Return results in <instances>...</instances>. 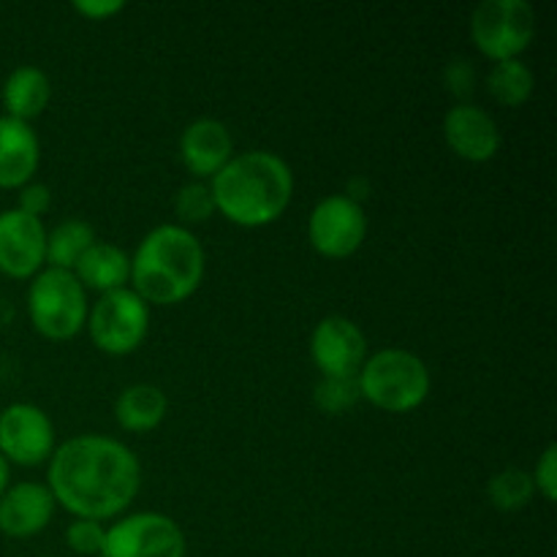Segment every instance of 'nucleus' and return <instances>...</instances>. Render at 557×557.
Returning <instances> with one entry per match:
<instances>
[{"mask_svg":"<svg viewBox=\"0 0 557 557\" xmlns=\"http://www.w3.org/2000/svg\"><path fill=\"white\" fill-rule=\"evenodd\" d=\"M47 267V226L16 207L0 212V275L33 281Z\"/></svg>","mask_w":557,"mask_h":557,"instance_id":"nucleus-12","label":"nucleus"},{"mask_svg":"<svg viewBox=\"0 0 557 557\" xmlns=\"http://www.w3.org/2000/svg\"><path fill=\"white\" fill-rule=\"evenodd\" d=\"M174 215H177L180 226L185 228L210 221V218L215 215V201H212L210 183H201V180L185 183L183 188L174 194Z\"/></svg>","mask_w":557,"mask_h":557,"instance_id":"nucleus-23","label":"nucleus"},{"mask_svg":"<svg viewBox=\"0 0 557 557\" xmlns=\"http://www.w3.org/2000/svg\"><path fill=\"white\" fill-rule=\"evenodd\" d=\"M368 237V212L346 194H330L310 210L308 243L324 259H351Z\"/></svg>","mask_w":557,"mask_h":557,"instance_id":"nucleus-9","label":"nucleus"},{"mask_svg":"<svg viewBox=\"0 0 557 557\" xmlns=\"http://www.w3.org/2000/svg\"><path fill=\"white\" fill-rule=\"evenodd\" d=\"M27 319L47 341H74L87 324V292L74 272L44 267L27 286Z\"/></svg>","mask_w":557,"mask_h":557,"instance_id":"nucleus-5","label":"nucleus"},{"mask_svg":"<svg viewBox=\"0 0 557 557\" xmlns=\"http://www.w3.org/2000/svg\"><path fill=\"white\" fill-rule=\"evenodd\" d=\"M536 38V9L528 0H484L471 14V41L493 63L522 58Z\"/></svg>","mask_w":557,"mask_h":557,"instance_id":"nucleus-7","label":"nucleus"},{"mask_svg":"<svg viewBox=\"0 0 557 557\" xmlns=\"http://www.w3.org/2000/svg\"><path fill=\"white\" fill-rule=\"evenodd\" d=\"M188 542L177 522L161 511L117 517L107 528L101 557H185Z\"/></svg>","mask_w":557,"mask_h":557,"instance_id":"nucleus-8","label":"nucleus"},{"mask_svg":"<svg viewBox=\"0 0 557 557\" xmlns=\"http://www.w3.org/2000/svg\"><path fill=\"white\" fill-rule=\"evenodd\" d=\"M531 479H533V487H536V493L542 495L547 504H555L557 500V446L555 444H549L547 449L542 451V457H539Z\"/></svg>","mask_w":557,"mask_h":557,"instance_id":"nucleus-27","label":"nucleus"},{"mask_svg":"<svg viewBox=\"0 0 557 557\" xmlns=\"http://www.w3.org/2000/svg\"><path fill=\"white\" fill-rule=\"evenodd\" d=\"M103 542H107V528L103 522L96 520H74L65 528V544L71 553L96 557L103 553Z\"/></svg>","mask_w":557,"mask_h":557,"instance_id":"nucleus-25","label":"nucleus"},{"mask_svg":"<svg viewBox=\"0 0 557 557\" xmlns=\"http://www.w3.org/2000/svg\"><path fill=\"white\" fill-rule=\"evenodd\" d=\"M536 495L531 473L522 468H504L487 482V498L498 511H520Z\"/></svg>","mask_w":557,"mask_h":557,"instance_id":"nucleus-22","label":"nucleus"},{"mask_svg":"<svg viewBox=\"0 0 557 557\" xmlns=\"http://www.w3.org/2000/svg\"><path fill=\"white\" fill-rule=\"evenodd\" d=\"M215 212L243 228H264L288 210L294 172L270 150L234 152L232 161L210 180Z\"/></svg>","mask_w":557,"mask_h":557,"instance_id":"nucleus-2","label":"nucleus"},{"mask_svg":"<svg viewBox=\"0 0 557 557\" xmlns=\"http://www.w3.org/2000/svg\"><path fill=\"white\" fill-rule=\"evenodd\" d=\"M41 163V141L30 123L0 114V190H20Z\"/></svg>","mask_w":557,"mask_h":557,"instance_id":"nucleus-16","label":"nucleus"},{"mask_svg":"<svg viewBox=\"0 0 557 557\" xmlns=\"http://www.w3.org/2000/svg\"><path fill=\"white\" fill-rule=\"evenodd\" d=\"M359 397L384 413H411L428 403L433 375L419 354L381 348L364 359L357 373Z\"/></svg>","mask_w":557,"mask_h":557,"instance_id":"nucleus-4","label":"nucleus"},{"mask_svg":"<svg viewBox=\"0 0 557 557\" xmlns=\"http://www.w3.org/2000/svg\"><path fill=\"white\" fill-rule=\"evenodd\" d=\"M71 272H74V277L82 283L85 292H96L101 297V294L128 286L131 256L120 245L96 239Z\"/></svg>","mask_w":557,"mask_h":557,"instance_id":"nucleus-17","label":"nucleus"},{"mask_svg":"<svg viewBox=\"0 0 557 557\" xmlns=\"http://www.w3.org/2000/svg\"><path fill=\"white\" fill-rule=\"evenodd\" d=\"M54 446V422L44 408L33 403H11L0 411V455L9 466H44L52 457Z\"/></svg>","mask_w":557,"mask_h":557,"instance_id":"nucleus-10","label":"nucleus"},{"mask_svg":"<svg viewBox=\"0 0 557 557\" xmlns=\"http://www.w3.org/2000/svg\"><path fill=\"white\" fill-rule=\"evenodd\" d=\"M444 139L457 158L468 163H487L500 150V128L493 114L479 103H455L444 114Z\"/></svg>","mask_w":557,"mask_h":557,"instance_id":"nucleus-13","label":"nucleus"},{"mask_svg":"<svg viewBox=\"0 0 557 557\" xmlns=\"http://www.w3.org/2000/svg\"><path fill=\"white\" fill-rule=\"evenodd\" d=\"M85 330L101 354L128 357L139 351L150 335V305L131 286L101 294L87 310Z\"/></svg>","mask_w":557,"mask_h":557,"instance_id":"nucleus-6","label":"nucleus"},{"mask_svg":"<svg viewBox=\"0 0 557 557\" xmlns=\"http://www.w3.org/2000/svg\"><path fill=\"white\" fill-rule=\"evenodd\" d=\"M52 207V190L49 185L38 183V180H30L27 185H22L20 196H16V210H22L25 215L44 218Z\"/></svg>","mask_w":557,"mask_h":557,"instance_id":"nucleus-28","label":"nucleus"},{"mask_svg":"<svg viewBox=\"0 0 557 557\" xmlns=\"http://www.w3.org/2000/svg\"><path fill=\"white\" fill-rule=\"evenodd\" d=\"M54 504L52 493L41 482L9 484L0 495V533L9 539H33L47 531L52 522Z\"/></svg>","mask_w":557,"mask_h":557,"instance_id":"nucleus-15","label":"nucleus"},{"mask_svg":"<svg viewBox=\"0 0 557 557\" xmlns=\"http://www.w3.org/2000/svg\"><path fill=\"white\" fill-rule=\"evenodd\" d=\"M0 101H3L5 117L22 120V123H33L36 117H41L44 109L52 101V82H49L47 71H41L38 65H16L5 76Z\"/></svg>","mask_w":557,"mask_h":557,"instance_id":"nucleus-18","label":"nucleus"},{"mask_svg":"<svg viewBox=\"0 0 557 557\" xmlns=\"http://www.w3.org/2000/svg\"><path fill=\"white\" fill-rule=\"evenodd\" d=\"M359 397L357 379H326L321 375L319 384L313 386V403L321 413L326 417H343V413L351 411Z\"/></svg>","mask_w":557,"mask_h":557,"instance_id":"nucleus-24","label":"nucleus"},{"mask_svg":"<svg viewBox=\"0 0 557 557\" xmlns=\"http://www.w3.org/2000/svg\"><path fill=\"white\" fill-rule=\"evenodd\" d=\"M346 196H348V199L357 201V205H362V201L368 199V196H370V180H364V177H354L351 183H348Z\"/></svg>","mask_w":557,"mask_h":557,"instance_id":"nucleus-30","label":"nucleus"},{"mask_svg":"<svg viewBox=\"0 0 557 557\" xmlns=\"http://www.w3.org/2000/svg\"><path fill=\"white\" fill-rule=\"evenodd\" d=\"M310 359L326 379H357L370 357L368 337L357 321L346 315H326L310 332Z\"/></svg>","mask_w":557,"mask_h":557,"instance_id":"nucleus-11","label":"nucleus"},{"mask_svg":"<svg viewBox=\"0 0 557 557\" xmlns=\"http://www.w3.org/2000/svg\"><path fill=\"white\" fill-rule=\"evenodd\" d=\"M169 413V397L156 384H131L114 400V422L125 433L145 435L163 424Z\"/></svg>","mask_w":557,"mask_h":557,"instance_id":"nucleus-19","label":"nucleus"},{"mask_svg":"<svg viewBox=\"0 0 557 557\" xmlns=\"http://www.w3.org/2000/svg\"><path fill=\"white\" fill-rule=\"evenodd\" d=\"M180 161L188 174L201 183H210L234 158V136L226 123L215 117H199L185 125L180 134Z\"/></svg>","mask_w":557,"mask_h":557,"instance_id":"nucleus-14","label":"nucleus"},{"mask_svg":"<svg viewBox=\"0 0 557 557\" xmlns=\"http://www.w3.org/2000/svg\"><path fill=\"white\" fill-rule=\"evenodd\" d=\"M9 479H11V466L3 460V455H0V495L9 490V484H11Z\"/></svg>","mask_w":557,"mask_h":557,"instance_id":"nucleus-31","label":"nucleus"},{"mask_svg":"<svg viewBox=\"0 0 557 557\" xmlns=\"http://www.w3.org/2000/svg\"><path fill=\"white\" fill-rule=\"evenodd\" d=\"M96 239L92 223L85 218H65L47 232V267L71 272Z\"/></svg>","mask_w":557,"mask_h":557,"instance_id":"nucleus-20","label":"nucleus"},{"mask_svg":"<svg viewBox=\"0 0 557 557\" xmlns=\"http://www.w3.org/2000/svg\"><path fill=\"white\" fill-rule=\"evenodd\" d=\"M536 76L522 58L493 63L487 74V92L506 109H520L531 101Z\"/></svg>","mask_w":557,"mask_h":557,"instance_id":"nucleus-21","label":"nucleus"},{"mask_svg":"<svg viewBox=\"0 0 557 557\" xmlns=\"http://www.w3.org/2000/svg\"><path fill=\"white\" fill-rule=\"evenodd\" d=\"M123 9H125V3H120V0H76L74 3L76 14L85 16V20H92V22L109 20V16L120 14Z\"/></svg>","mask_w":557,"mask_h":557,"instance_id":"nucleus-29","label":"nucleus"},{"mask_svg":"<svg viewBox=\"0 0 557 557\" xmlns=\"http://www.w3.org/2000/svg\"><path fill=\"white\" fill-rule=\"evenodd\" d=\"M207 253L190 228L161 223L131 253V288L147 305H180L199 292Z\"/></svg>","mask_w":557,"mask_h":557,"instance_id":"nucleus-3","label":"nucleus"},{"mask_svg":"<svg viewBox=\"0 0 557 557\" xmlns=\"http://www.w3.org/2000/svg\"><path fill=\"white\" fill-rule=\"evenodd\" d=\"M444 85L457 98V103H466L473 96V90H476V69H473V63H468L466 58L446 63Z\"/></svg>","mask_w":557,"mask_h":557,"instance_id":"nucleus-26","label":"nucleus"},{"mask_svg":"<svg viewBox=\"0 0 557 557\" xmlns=\"http://www.w3.org/2000/svg\"><path fill=\"white\" fill-rule=\"evenodd\" d=\"M54 504L74 520H117L141 490V462L131 446L109 435L85 433L54 446L47 462Z\"/></svg>","mask_w":557,"mask_h":557,"instance_id":"nucleus-1","label":"nucleus"}]
</instances>
